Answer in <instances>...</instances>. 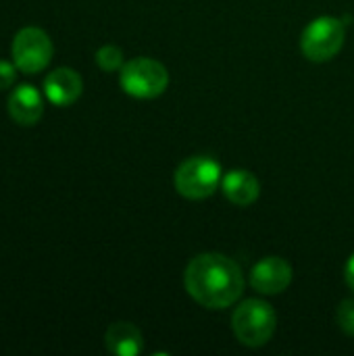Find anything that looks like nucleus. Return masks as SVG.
I'll list each match as a JSON object with an SVG mask.
<instances>
[{
	"label": "nucleus",
	"instance_id": "39448f33",
	"mask_svg": "<svg viewBox=\"0 0 354 356\" xmlns=\"http://www.w3.org/2000/svg\"><path fill=\"white\" fill-rule=\"evenodd\" d=\"M346 27L336 17H317L313 19L303 35H300V50L313 63L332 60L344 46Z\"/></svg>",
	"mask_w": 354,
	"mask_h": 356
},
{
	"label": "nucleus",
	"instance_id": "7ed1b4c3",
	"mask_svg": "<svg viewBox=\"0 0 354 356\" xmlns=\"http://www.w3.org/2000/svg\"><path fill=\"white\" fill-rule=\"evenodd\" d=\"M119 83L125 94L134 98H156L161 96L169 86V71L163 63L146 56L131 58L121 67Z\"/></svg>",
	"mask_w": 354,
	"mask_h": 356
},
{
	"label": "nucleus",
	"instance_id": "6e6552de",
	"mask_svg": "<svg viewBox=\"0 0 354 356\" xmlns=\"http://www.w3.org/2000/svg\"><path fill=\"white\" fill-rule=\"evenodd\" d=\"M81 90H83L81 75L77 71L69 69V67L54 69L44 79V94L56 106L73 104L81 96Z\"/></svg>",
	"mask_w": 354,
	"mask_h": 356
},
{
	"label": "nucleus",
	"instance_id": "0eeeda50",
	"mask_svg": "<svg viewBox=\"0 0 354 356\" xmlns=\"http://www.w3.org/2000/svg\"><path fill=\"white\" fill-rule=\"evenodd\" d=\"M292 284V267L282 257H265L250 271V286L259 294H282Z\"/></svg>",
	"mask_w": 354,
	"mask_h": 356
},
{
	"label": "nucleus",
	"instance_id": "20e7f679",
	"mask_svg": "<svg viewBox=\"0 0 354 356\" xmlns=\"http://www.w3.org/2000/svg\"><path fill=\"white\" fill-rule=\"evenodd\" d=\"M223 179L221 165L211 156H192L175 171V190L188 200H202L217 192Z\"/></svg>",
	"mask_w": 354,
	"mask_h": 356
},
{
	"label": "nucleus",
	"instance_id": "1a4fd4ad",
	"mask_svg": "<svg viewBox=\"0 0 354 356\" xmlns=\"http://www.w3.org/2000/svg\"><path fill=\"white\" fill-rule=\"evenodd\" d=\"M8 115L19 125H35L44 115V98L33 86H19L8 96Z\"/></svg>",
	"mask_w": 354,
	"mask_h": 356
},
{
	"label": "nucleus",
	"instance_id": "ddd939ff",
	"mask_svg": "<svg viewBox=\"0 0 354 356\" xmlns=\"http://www.w3.org/2000/svg\"><path fill=\"white\" fill-rule=\"evenodd\" d=\"M336 323L338 327L346 334V336H353L354 338V300L353 298H346L340 302L338 311H336Z\"/></svg>",
	"mask_w": 354,
	"mask_h": 356
},
{
	"label": "nucleus",
	"instance_id": "2eb2a0df",
	"mask_svg": "<svg viewBox=\"0 0 354 356\" xmlns=\"http://www.w3.org/2000/svg\"><path fill=\"white\" fill-rule=\"evenodd\" d=\"M344 277H346V284H348V288L354 290V254L348 259V263H346V269H344Z\"/></svg>",
	"mask_w": 354,
	"mask_h": 356
},
{
	"label": "nucleus",
	"instance_id": "9b49d317",
	"mask_svg": "<svg viewBox=\"0 0 354 356\" xmlns=\"http://www.w3.org/2000/svg\"><path fill=\"white\" fill-rule=\"evenodd\" d=\"M104 344H106L108 353H113V355L138 356L144 348V338H142V332L134 323L117 321L106 330Z\"/></svg>",
	"mask_w": 354,
	"mask_h": 356
},
{
	"label": "nucleus",
	"instance_id": "f03ea898",
	"mask_svg": "<svg viewBox=\"0 0 354 356\" xmlns=\"http://www.w3.org/2000/svg\"><path fill=\"white\" fill-rule=\"evenodd\" d=\"M277 317L275 311L265 300H244L240 307H236L232 315V330L244 346L259 348L265 346L275 332Z\"/></svg>",
	"mask_w": 354,
	"mask_h": 356
},
{
	"label": "nucleus",
	"instance_id": "423d86ee",
	"mask_svg": "<svg viewBox=\"0 0 354 356\" xmlns=\"http://www.w3.org/2000/svg\"><path fill=\"white\" fill-rule=\"evenodd\" d=\"M52 52H54L52 40L40 27H23L15 35L13 46H10L13 63L17 65L21 73H27V75L40 73L42 69H46L52 58Z\"/></svg>",
	"mask_w": 354,
	"mask_h": 356
},
{
	"label": "nucleus",
	"instance_id": "f8f14e48",
	"mask_svg": "<svg viewBox=\"0 0 354 356\" xmlns=\"http://www.w3.org/2000/svg\"><path fill=\"white\" fill-rule=\"evenodd\" d=\"M96 65L102 69V71H117L123 67V52L121 48L113 46V44H106L102 48H98L96 52Z\"/></svg>",
	"mask_w": 354,
	"mask_h": 356
},
{
	"label": "nucleus",
	"instance_id": "f257e3e1",
	"mask_svg": "<svg viewBox=\"0 0 354 356\" xmlns=\"http://www.w3.org/2000/svg\"><path fill=\"white\" fill-rule=\"evenodd\" d=\"M188 294L207 309H227L244 292L242 269L225 254L204 252L194 257L184 273Z\"/></svg>",
	"mask_w": 354,
	"mask_h": 356
},
{
	"label": "nucleus",
	"instance_id": "9d476101",
	"mask_svg": "<svg viewBox=\"0 0 354 356\" xmlns=\"http://www.w3.org/2000/svg\"><path fill=\"white\" fill-rule=\"evenodd\" d=\"M221 190L230 202L236 207H250L261 194L259 179L246 169H232L221 179Z\"/></svg>",
	"mask_w": 354,
	"mask_h": 356
},
{
	"label": "nucleus",
	"instance_id": "4468645a",
	"mask_svg": "<svg viewBox=\"0 0 354 356\" xmlns=\"http://www.w3.org/2000/svg\"><path fill=\"white\" fill-rule=\"evenodd\" d=\"M17 79V65L0 60V90H8Z\"/></svg>",
	"mask_w": 354,
	"mask_h": 356
}]
</instances>
